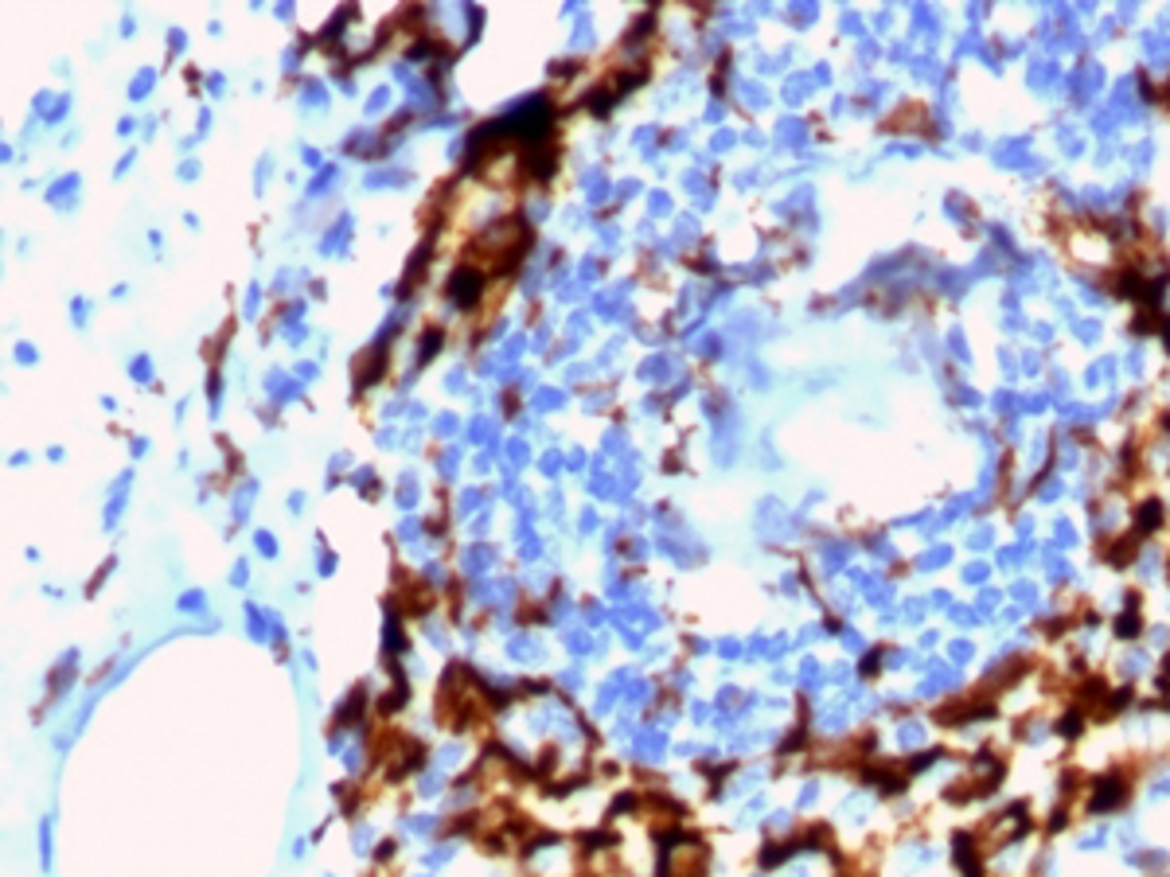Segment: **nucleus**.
<instances>
[{"label": "nucleus", "instance_id": "1", "mask_svg": "<svg viewBox=\"0 0 1170 877\" xmlns=\"http://www.w3.org/2000/svg\"><path fill=\"white\" fill-rule=\"evenodd\" d=\"M1027 807H1007V812H999L996 819L988 823V827L980 830V854L983 850H1003L1007 843H1011L1014 835H1022L1027 830Z\"/></svg>", "mask_w": 1170, "mask_h": 877}, {"label": "nucleus", "instance_id": "3", "mask_svg": "<svg viewBox=\"0 0 1170 877\" xmlns=\"http://www.w3.org/2000/svg\"><path fill=\"white\" fill-rule=\"evenodd\" d=\"M1136 523H1139V535H1151V531H1159V526H1162V503L1159 500L1139 503Z\"/></svg>", "mask_w": 1170, "mask_h": 877}, {"label": "nucleus", "instance_id": "4", "mask_svg": "<svg viewBox=\"0 0 1170 877\" xmlns=\"http://www.w3.org/2000/svg\"><path fill=\"white\" fill-rule=\"evenodd\" d=\"M1116 632H1120V636H1136V632H1139V616H1136V593H1128V613H1123V616H1120V621H1116Z\"/></svg>", "mask_w": 1170, "mask_h": 877}, {"label": "nucleus", "instance_id": "2", "mask_svg": "<svg viewBox=\"0 0 1170 877\" xmlns=\"http://www.w3.org/2000/svg\"><path fill=\"white\" fill-rule=\"evenodd\" d=\"M1128 799V788L1120 780H1100L1097 784V796H1092V812H1112Z\"/></svg>", "mask_w": 1170, "mask_h": 877}]
</instances>
